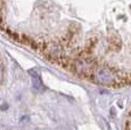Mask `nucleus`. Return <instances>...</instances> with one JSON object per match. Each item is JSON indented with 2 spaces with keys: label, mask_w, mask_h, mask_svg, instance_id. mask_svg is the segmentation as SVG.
<instances>
[{
  "label": "nucleus",
  "mask_w": 131,
  "mask_h": 130,
  "mask_svg": "<svg viewBox=\"0 0 131 130\" xmlns=\"http://www.w3.org/2000/svg\"><path fill=\"white\" fill-rule=\"evenodd\" d=\"M2 78V70H1V67H0V80H1Z\"/></svg>",
  "instance_id": "1"
}]
</instances>
